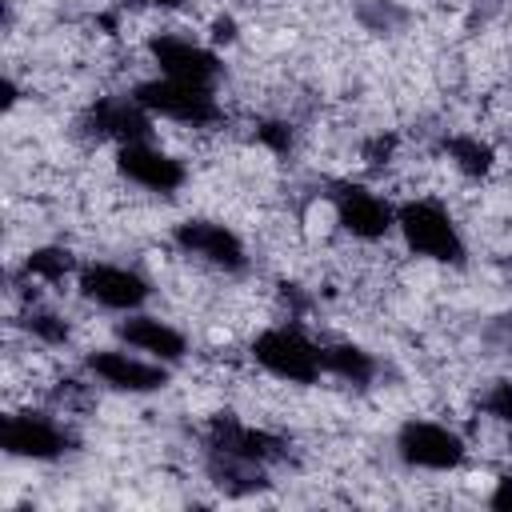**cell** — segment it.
Instances as JSON below:
<instances>
[{
	"instance_id": "4",
	"label": "cell",
	"mask_w": 512,
	"mask_h": 512,
	"mask_svg": "<svg viewBox=\"0 0 512 512\" xmlns=\"http://www.w3.org/2000/svg\"><path fill=\"white\" fill-rule=\"evenodd\" d=\"M396 452L408 468H424V472H452L464 464V440L460 432H452L448 424L436 420H404L396 432Z\"/></svg>"
},
{
	"instance_id": "6",
	"label": "cell",
	"mask_w": 512,
	"mask_h": 512,
	"mask_svg": "<svg viewBox=\"0 0 512 512\" xmlns=\"http://www.w3.org/2000/svg\"><path fill=\"white\" fill-rule=\"evenodd\" d=\"M332 212H336V224L348 232V236H356V240H384L392 228H396V208L380 196V192H372V188H364V184H348V180H340V184H332Z\"/></svg>"
},
{
	"instance_id": "13",
	"label": "cell",
	"mask_w": 512,
	"mask_h": 512,
	"mask_svg": "<svg viewBox=\"0 0 512 512\" xmlns=\"http://www.w3.org/2000/svg\"><path fill=\"white\" fill-rule=\"evenodd\" d=\"M208 448L216 452H228V456H240V460H256V464H272L288 452V440L268 432V428H256V424H244L228 412L212 416L208 420Z\"/></svg>"
},
{
	"instance_id": "15",
	"label": "cell",
	"mask_w": 512,
	"mask_h": 512,
	"mask_svg": "<svg viewBox=\"0 0 512 512\" xmlns=\"http://www.w3.org/2000/svg\"><path fill=\"white\" fill-rule=\"evenodd\" d=\"M208 476L224 492H232V496H248V492H256V488L268 484L264 480V464L240 460V456H228V452H216V448H208Z\"/></svg>"
},
{
	"instance_id": "24",
	"label": "cell",
	"mask_w": 512,
	"mask_h": 512,
	"mask_svg": "<svg viewBox=\"0 0 512 512\" xmlns=\"http://www.w3.org/2000/svg\"><path fill=\"white\" fill-rule=\"evenodd\" d=\"M148 4H156V8H184L188 0H148Z\"/></svg>"
},
{
	"instance_id": "22",
	"label": "cell",
	"mask_w": 512,
	"mask_h": 512,
	"mask_svg": "<svg viewBox=\"0 0 512 512\" xmlns=\"http://www.w3.org/2000/svg\"><path fill=\"white\" fill-rule=\"evenodd\" d=\"M488 504H492L496 512H508V508H512V476H500V480H496V488H492Z\"/></svg>"
},
{
	"instance_id": "12",
	"label": "cell",
	"mask_w": 512,
	"mask_h": 512,
	"mask_svg": "<svg viewBox=\"0 0 512 512\" xmlns=\"http://www.w3.org/2000/svg\"><path fill=\"white\" fill-rule=\"evenodd\" d=\"M84 368H88L100 384H108V388H116V392H136V396H140V392H156V388L168 384V364L128 356L124 348H96V352L84 356Z\"/></svg>"
},
{
	"instance_id": "7",
	"label": "cell",
	"mask_w": 512,
	"mask_h": 512,
	"mask_svg": "<svg viewBox=\"0 0 512 512\" xmlns=\"http://www.w3.org/2000/svg\"><path fill=\"white\" fill-rule=\"evenodd\" d=\"M172 240H176V248L184 256H196V260H204V264H212L220 272H244L248 268L244 240L220 220H200V216L180 220L172 228Z\"/></svg>"
},
{
	"instance_id": "21",
	"label": "cell",
	"mask_w": 512,
	"mask_h": 512,
	"mask_svg": "<svg viewBox=\"0 0 512 512\" xmlns=\"http://www.w3.org/2000/svg\"><path fill=\"white\" fill-rule=\"evenodd\" d=\"M256 140L268 144L272 152H288V148H292V128H288L284 120H268V124L256 128Z\"/></svg>"
},
{
	"instance_id": "9",
	"label": "cell",
	"mask_w": 512,
	"mask_h": 512,
	"mask_svg": "<svg viewBox=\"0 0 512 512\" xmlns=\"http://www.w3.org/2000/svg\"><path fill=\"white\" fill-rule=\"evenodd\" d=\"M0 444L16 460H60L72 448V436L48 412H12L4 416Z\"/></svg>"
},
{
	"instance_id": "5",
	"label": "cell",
	"mask_w": 512,
	"mask_h": 512,
	"mask_svg": "<svg viewBox=\"0 0 512 512\" xmlns=\"http://www.w3.org/2000/svg\"><path fill=\"white\" fill-rule=\"evenodd\" d=\"M76 288L88 304L96 308H108V312H140L152 296V284L136 272V268H124V264H84L76 272Z\"/></svg>"
},
{
	"instance_id": "1",
	"label": "cell",
	"mask_w": 512,
	"mask_h": 512,
	"mask_svg": "<svg viewBox=\"0 0 512 512\" xmlns=\"http://www.w3.org/2000/svg\"><path fill=\"white\" fill-rule=\"evenodd\" d=\"M396 228L404 236V244L424 256V260H436V264H464L468 248H464V236L452 220V212L432 200V196H416V200H404L396 208Z\"/></svg>"
},
{
	"instance_id": "11",
	"label": "cell",
	"mask_w": 512,
	"mask_h": 512,
	"mask_svg": "<svg viewBox=\"0 0 512 512\" xmlns=\"http://www.w3.org/2000/svg\"><path fill=\"white\" fill-rule=\"evenodd\" d=\"M116 172H120L128 184H136V188H144V192H156V196H172V192H180L184 180H188L184 160H176V156L152 148L148 140L120 144V148H116Z\"/></svg>"
},
{
	"instance_id": "19",
	"label": "cell",
	"mask_w": 512,
	"mask_h": 512,
	"mask_svg": "<svg viewBox=\"0 0 512 512\" xmlns=\"http://www.w3.org/2000/svg\"><path fill=\"white\" fill-rule=\"evenodd\" d=\"M72 268H76V260H72L68 248H32L28 260H24V276H36V280H48V284H60Z\"/></svg>"
},
{
	"instance_id": "8",
	"label": "cell",
	"mask_w": 512,
	"mask_h": 512,
	"mask_svg": "<svg viewBox=\"0 0 512 512\" xmlns=\"http://www.w3.org/2000/svg\"><path fill=\"white\" fill-rule=\"evenodd\" d=\"M152 112L136 100V96H96L84 116H80V128L96 140H116L120 144H136V140H148L152 136Z\"/></svg>"
},
{
	"instance_id": "23",
	"label": "cell",
	"mask_w": 512,
	"mask_h": 512,
	"mask_svg": "<svg viewBox=\"0 0 512 512\" xmlns=\"http://www.w3.org/2000/svg\"><path fill=\"white\" fill-rule=\"evenodd\" d=\"M236 40V20L232 16H216L212 20V44H232Z\"/></svg>"
},
{
	"instance_id": "2",
	"label": "cell",
	"mask_w": 512,
	"mask_h": 512,
	"mask_svg": "<svg viewBox=\"0 0 512 512\" xmlns=\"http://www.w3.org/2000/svg\"><path fill=\"white\" fill-rule=\"evenodd\" d=\"M252 360H256L268 376L288 380V384H316L320 372H324L320 344H312L296 324L264 328V332L252 340Z\"/></svg>"
},
{
	"instance_id": "20",
	"label": "cell",
	"mask_w": 512,
	"mask_h": 512,
	"mask_svg": "<svg viewBox=\"0 0 512 512\" xmlns=\"http://www.w3.org/2000/svg\"><path fill=\"white\" fill-rule=\"evenodd\" d=\"M484 412L488 416H496L500 424H508L512 428V380H496L488 392H484Z\"/></svg>"
},
{
	"instance_id": "18",
	"label": "cell",
	"mask_w": 512,
	"mask_h": 512,
	"mask_svg": "<svg viewBox=\"0 0 512 512\" xmlns=\"http://www.w3.org/2000/svg\"><path fill=\"white\" fill-rule=\"evenodd\" d=\"M20 328H24V332H28L32 340H40V344H52V348L68 344V336H72L68 320H64L60 312H52V308H40V304H32V308L24 312Z\"/></svg>"
},
{
	"instance_id": "14",
	"label": "cell",
	"mask_w": 512,
	"mask_h": 512,
	"mask_svg": "<svg viewBox=\"0 0 512 512\" xmlns=\"http://www.w3.org/2000/svg\"><path fill=\"white\" fill-rule=\"evenodd\" d=\"M116 336H120L128 348H136V352H144V356H152V360H160V364H180V360L188 356L184 332L172 328V324L160 320V316L128 312V316L116 324Z\"/></svg>"
},
{
	"instance_id": "10",
	"label": "cell",
	"mask_w": 512,
	"mask_h": 512,
	"mask_svg": "<svg viewBox=\"0 0 512 512\" xmlns=\"http://www.w3.org/2000/svg\"><path fill=\"white\" fill-rule=\"evenodd\" d=\"M148 56L152 64L160 68V76H172V80H188V84H216L224 64L212 48L188 40V36H176V32H156L148 40Z\"/></svg>"
},
{
	"instance_id": "16",
	"label": "cell",
	"mask_w": 512,
	"mask_h": 512,
	"mask_svg": "<svg viewBox=\"0 0 512 512\" xmlns=\"http://www.w3.org/2000/svg\"><path fill=\"white\" fill-rule=\"evenodd\" d=\"M320 360H324V372H332V376H340L344 384H372L376 380V356L372 352H364L360 344H348V340H340V344H320Z\"/></svg>"
},
{
	"instance_id": "3",
	"label": "cell",
	"mask_w": 512,
	"mask_h": 512,
	"mask_svg": "<svg viewBox=\"0 0 512 512\" xmlns=\"http://www.w3.org/2000/svg\"><path fill=\"white\" fill-rule=\"evenodd\" d=\"M132 96L152 116H164V120H176V124H188V128H212L220 120V100L208 84L156 76V80H140L132 88Z\"/></svg>"
},
{
	"instance_id": "17",
	"label": "cell",
	"mask_w": 512,
	"mask_h": 512,
	"mask_svg": "<svg viewBox=\"0 0 512 512\" xmlns=\"http://www.w3.org/2000/svg\"><path fill=\"white\" fill-rule=\"evenodd\" d=\"M444 156H448L464 176H472V180L488 176V172H492V164H496V152H492L480 136H472V132L444 136Z\"/></svg>"
}]
</instances>
